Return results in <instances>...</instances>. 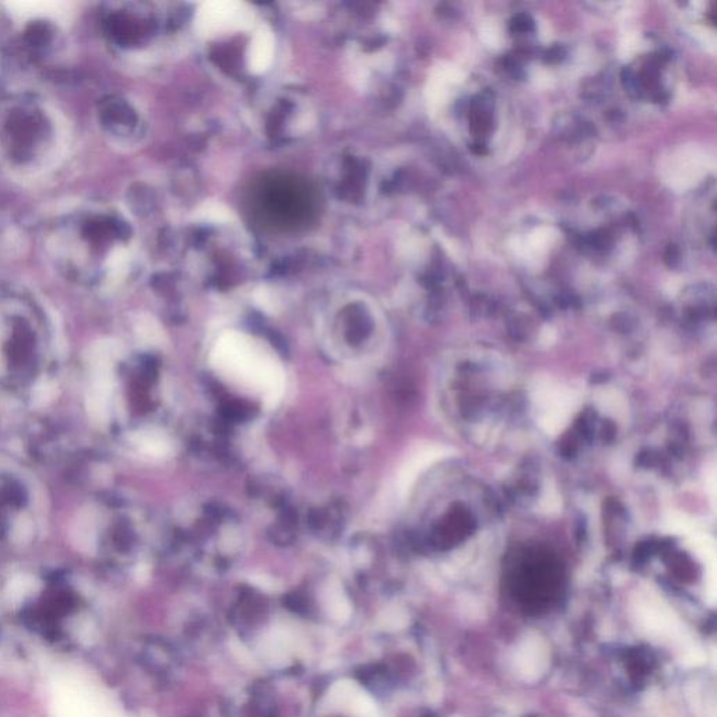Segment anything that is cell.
I'll use <instances>...</instances> for the list:
<instances>
[{
    "instance_id": "9",
    "label": "cell",
    "mask_w": 717,
    "mask_h": 717,
    "mask_svg": "<svg viewBox=\"0 0 717 717\" xmlns=\"http://www.w3.org/2000/svg\"><path fill=\"white\" fill-rule=\"evenodd\" d=\"M52 33L48 24L42 22L31 23L26 30V40L33 47H44L51 41Z\"/></svg>"
},
{
    "instance_id": "14",
    "label": "cell",
    "mask_w": 717,
    "mask_h": 717,
    "mask_svg": "<svg viewBox=\"0 0 717 717\" xmlns=\"http://www.w3.org/2000/svg\"><path fill=\"white\" fill-rule=\"evenodd\" d=\"M31 532H33V527H31V523L30 520H26V518H20L19 523L16 524L15 527V539L19 541V542H23L26 539H28L31 537Z\"/></svg>"
},
{
    "instance_id": "6",
    "label": "cell",
    "mask_w": 717,
    "mask_h": 717,
    "mask_svg": "<svg viewBox=\"0 0 717 717\" xmlns=\"http://www.w3.org/2000/svg\"><path fill=\"white\" fill-rule=\"evenodd\" d=\"M136 444L139 448L151 457H165L171 451L170 441L167 437L158 432H140L136 436Z\"/></svg>"
},
{
    "instance_id": "17",
    "label": "cell",
    "mask_w": 717,
    "mask_h": 717,
    "mask_svg": "<svg viewBox=\"0 0 717 717\" xmlns=\"http://www.w3.org/2000/svg\"><path fill=\"white\" fill-rule=\"evenodd\" d=\"M680 262V250L677 246H668L667 251H666V264H668L670 267H674L675 264Z\"/></svg>"
},
{
    "instance_id": "16",
    "label": "cell",
    "mask_w": 717,
    "mask_h": 717,
    "mask_svg": "<svg viewBox=\"0 0 717 717\" xmlns=\"http://www.w3.org/2000/svg\"><path fill=\"white\" fill-rule=\"evenodd\" d=\"M546 60L550 62V63H555V62H559L564 59L565 56V49L562 47H553L550 48L548 52H546Z\"/></svg>"
},
{
    "instance_id": "4",
    "label": "cell",
    "mask_w": 717,
    "mask_h": 717,
    "mask_svg": "<svg viewBox=\"0 0 717 717\" xmlns=\"http://www.w3.org/2000/svg\"><path fill=\"white\" fill-rule=\"evenodd\" d=\"M448 450L441 446H428L422 447L416 453H414L407 462L403 465L400 475H398V492L401 496H405L407 492L414 485L415 480L419 476L422 471H425L429 465H432L435 461L446 457Z\"/></svg>"
},
{
    "instance_id": "12",
    "label": "cell",
    "mask_w": 717,
    "mask_h": 717,
    "mask_svg": "<svg viewBox=\"0 0 717 717\" xmlns=\"http://www.w3.org/2000/svg\"><path fill=\"white\" fill-rule=\"evenodd\" d=\"M92 520L87 518V523H78V527L76 530V537H77V541L81 543H85V545H92L94 541V531L92 528L93 523H90Z\"/></svg>"
},
{
    "instance_id": "18",
    "label": "cell",
    "mask_w": 717,
    "mask_h": 717,
    "mask_svg": "<svg viewBox=\"0 0 717 717\" xmlns=\"http://www.w3.org/2000/svg\"><path fill=\"white\" fill-rule=\"evenodd\" d=\"M472 150H473L475 153H478V154H484V153H487V149H485V146H484V144H473Z\"/></svg>"
},
{
    "instance_id": "2",
    "label": "cell",
    "mask_w": 717,
    "mask_h": 717,
    "mask_svg": "<svg viewBox=\"0 0 717 717\" xmlns=\"http://www.w3.org/2000/svg\"><path fill=\"white\" fill-rule=\"evenodd\" d=\"M532 403L541 428L549 435L561 433L579 405L576 392L559 382L541 378L532 388Z\"/></svg>"
},
{
    "instance_id": "8",
    "label": "cell",
    "mask_w": 717,
    "mask_h": 717,
    "mask_svg": "<svg viewBox=\"0 0 717 717\" xmlns=\"http://www.w3.org/2000/svg\"><path fill=\"white\" fill-rule=\"evenodd\" d=\"M195 219L210 223H227L231 220V212L219 202H205L195 212Z\"/></svg>"
},
{
    "instance_id": "5",
    "label": "cell",
    "mask_w": 717,
    "mask_h": 717,
    "mask_svg": "<svg viewBox=\"0 0 717 717\" xmlns=\"http://www.w3.org/2000/svg\"><path fill=\"white\" fill-rule=\"evenodd\" d=\"M275 53V38L273 33L268 26H261L248 47L247 63L250 71L254 74L265 73L272 65Z\"/></svg>"
},
{
    "instance_id": "7",
    "label": "cell",
    "mask_w": 717,
    "mask_h": 717,
    "mask_svg": "<svg viewBox=\"0 0 717 717\" xmlns=\"http://www.w3.org/2000/svg\"><path fill=\"white\" fill-rule=\"evenodd\" d=\"M119 353L121 346L115 341H103L90 349V363L94 369L111 367Z\"/></svg>"
},
{
    "instance_id": "3",
    "label": "cell",
    "mask_w": 717,
    "mask_h": 717,
    "mask_svg": "<svg viewBox=\"0 0 717 717\" xmlns=\"http://www.w3.org/2000/svg\"><path fill=\"white\" fill-rule=\"evenodd\" d=\"M254 10L243 2L213 0L201 5L195 15V31L202 38L248 30L254 24Z\"/></svg>"
},
{
    "instance_id": "10",
    "label": "cell",
    "mask_w": 717,
    "mask_h": 717,
    "mask_svg": "<svg viewBox=\"0 0 717 717\" xmlns=\"http://www.w3.org/2000/svg\"><path fill=\"white\" fill-rule=\"evenodd\" d=\"M53 396H55V385L48 381H42L35 387V389L33 392V404L35 407H44L52 400Z\"/></svg>"
},
{
    "instance_id": "13",
    "label": "cell",
    "mask_w": 717,
    "mask_h": 717,
    "mask_svg": "<svg viewBox=\"0 0 717 717\" xmlns=\"http://www.w3.org/2000/svg\"><path fill=\"white\" fill-rule=\"evenodd\" d=\"M534 30V22L528 15H517L512 20L513 33H530Z\"/></svg>"
},
{
    "instance_id": "15",
    "label": "cell",
    "mask_w": 717,
    "mask_h": 717,
    "mask_svg": "<svg viewBox=\"0 0 717 717\" xmlns=\"http://www.w3.org/2000/svg\"><path fill=\"white\" fill-rule=\"evenodd\" d=\"M255 300H257V303H258L264 310H267V311H273V310H275V301H273V297H272V294H271L268 290L262 289V290L257 292V294H255Z\"/></svg>"
},
{
    "instance_id": "11",
    "label": "cell",
    "mask_w": 717,
    "mask_h": 717,
    "mask_svg": "<svg viewBox=\"0 0 717 717\" xmlns=\"http://www.w3.org/2000/svg\"><path fill=\"white\" fill-rule=\"evenodd\" d=\"M139 335H140L142 341L146 342V344H158V342H160V330H158L151 323L140 326Z\"/></svg>"
},
{
    "instance_id": "1",
    "label": "cell",
    "mask_w": 717,
    "mask_h": 717,
    "mask_svg": "<svg viewBox=\"0 0 717 717\" xmlns=\"http://www.w3.org/2000/svg\"><path fill=\"white\" fill-rule=\"evenodd\" d=\"M212 364L221 376L261 394L268 408L279 404L285 389L280 363L242 332H226L212 351Z\"/></svg>"
}]
</instances>
